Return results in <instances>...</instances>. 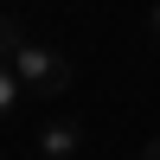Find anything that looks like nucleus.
I'll use <instances>...</instances> for the list:
<instances>
[{"label": "nucleus", "instance_id": "4", "mask_svg": "<svg viewBox=\"0 0 160 160\" xmlns=\"http://www.w3.org/2000/svg\"><path fill=\"white\" fill-rule=\"evenodd\" d=\"M19 90H26V83H19V71H13L7 58H0V122L13 115V102H19Z\"/></svg>", "mask_w": 160, "mask_h": 160}, {"label": "nucleus", "instance_id": "3", "mask_svg": "<svg viewBox=\"0 0 160 160\" xmlns=\"http://www.w3.org/2000/svg\"><path fill=\"white\" fill-rule=\"evenodd\" d=\"M19 51H26V26H19V13H0V58H19Z\"/></svg>", "mask_w": 160, "mask_h": 160}, {"label": "nucleus", "instance_id": "6", "mask_svg": "<svg viewBox=\"0 0 160 160\" xmlns=\"http://www.w3.org/2000/svg\"><path fill=\"white\" fill-rule=\"evenodd\" d=\"M148 160H160V141H154V148H148Z\"/></svg>", "mask_w": 160, "mask_h": 160}, {"label": "nucleus", "instance_id": "5", "mask_svg": "<svg viewBox=\"0 0 160 160\" xmlns=\"http://www.w3.org/2000/svg\"><path fill=\"white\" fill-rule=\"evenodd\" d=\"M148 26H154V38H160V7H154V19H148Z\"/></svg>", "mask_w": 160, "mask_h": 160}, {"label": "nucleus", "instance_id": "1", "mask_svg": "<svg viewBox=\"0 0 160 160\" xmlns=\"http://www.w3.org/2000/svg\"><path fill=\"white\" fill-rule=\"evenodd\" d=\"M13 71H19V83L32 90V96H58V90L71 83V58L51 51V45H32V38H26V51L13 58Z\"/></svg>", "mask_w": 160, "mask_h": 160}, {"label": "nucleus", "instance_id": "2", "mask_svg": "<svg viewBox=\"0 0 160 160\" xmlns=\"http://www.w3.org/2000/svg\"><path fill=\"white\" fill-rule=\"evenodd\" d=\"M77 148H83V128L77 122H45L38 128V160H71Z\"/></svg>", "mask_w": 160, "mask_h": 160}]
</instances>
